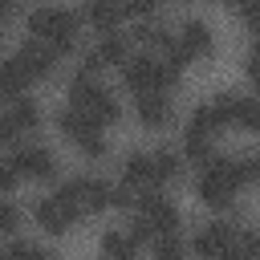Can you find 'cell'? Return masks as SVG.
<instances>
[{
    "label": "cell",
    "instance_id": "1",
    "mask_svg": "<svg viewBox=\"0 0 260 260\" xmlns=\"http://www.w3.org/2000/svg\"><path fill=\"white\" fill-rule=\"evenodd\" d=\"M179 65L175 57H150V53H138V57H126L122 61V81L134 89V93H146V89H171L179 85Z\"/></svg>",
    "mask_w": 260,
    "mask_h": 260
},
{
    "label": "cell",
    "instance_id": "2",
    "mask_svg": "<svg viewBox=\"0 0 260 260\" xmlns=\"http://www.w3.org/2000/svg\"><path fill=\"white\" fill-rule=\"evenodd\" d=\"M77 24H81V16L69 12V8H37V12L28 16V32H32L37 41H49L57 53H69V49H73Z\"/></svg>",
    "mask_w": 260,
    "mask_h": 260
},
{
    "label": "cell",
    "instance_id": "3",
    "mask_svg": "<svg viewBox=\"0 0 260 260\" xmlns=\"http://www.w3.org/2000/svg\"><path fill=\"white\" fill-rule=\"evenodd\" d=\"M69 106H77L81 114H89L98 126H110V122H118V102H114V93L110 89H102L98 81H89V73H77L73 77V85H69Z\"/></svg>",
    "mask_w": 260,
    "mask_h": 260
},
{
    "label": "cell",
    "instance_id": "4",
    "mask_svg": "<svg viewBox=\"0 0 260 260\" xmlns=\"http://www.w3.org/2000/svg\"><path fill=\"white\" fill-rule=\"evenodd\" d=\"M57 126H61V134L81 150V154H89V158H102L106 154V138H102V126L89 118V114H81L77 106H65L61 114H57Z\"/></svg>",
    "mask_w": 260,
    "mask_h": 260
},
{
    "label": "cell",
    "instance_id": "5",
    "mask_svg": "<svg viewBox=\"0 0 260 260\" xmlns=\"http://www.w3.org/2000/svg\"><path fill=\"white\" fill-rule=\"evenodd\" d=\"M134 203H138V219L146 223V232L154 236H167V232H175L179 228V207L167 199V195H154V191H142V195H134Z\"/></svg>",
    "mask_w": 260,
    "mask_h": 260
},
{
    "label": "cell",
    "instance_id": "6",
    "mask_svg": "<svg viewBox=\"0 0 260 260\" xmlns=\"http://www.w3.org/2000/svg\"><path fill=\"white\" fill-rule=\"evenodd\" d=\"M215 114H219V122L228 126H240V130H256L260 126V102L256 98H248V93H219L215 102Z\"/></svg>",
    "mask_w": 260,
    "mask_h": 260
},
{
    "label": "cell",
    "instance_id": "7",
    "mask_svg": "<svg viewBox=\"0 0 260 260\" xmlns=\"http://www.w3.org/2000/svg\"><path fill=\"white\" fill-rule=\"evenodd\" d=\"M57 195H65L77 211H102V207H110V183L106 179H69Z\"/></svg>",
    "mask_w": 260,
    "mask_h": 260
},
{
    "label": "cell",
    "instance_id": "8",
    "mask_svg": "<svg viewBox=\"0 0 260 260\" xmlns=\"http://www.w3.org/2000/svg\"><path fill=\"white\" fill-rule=\"evenodd\" d=\"M32 215H37V223L45 228V232H53V236H61V232H69L73 223H77V207L65 199V195H45L37 207H32Z\"/></svg>",
    "mask_w": 260,
    "mask_h": 260
},
{
    "label": "cell",
    "instance_id": "9",
    "mask_svg": "<svg viewBox=\"0 0 260 260\" xmlns=\"http://www.w3.org/2000/svg\"><path fill=\"white\" fill-rule=\"evenodd\" d=\"M57 57H61V53H57L49 41H37V37H32V41H24V45H20V53H16L12 61L20 65V73H24V77H49V73H53V65H57Z\"/></svg>",
    "mask_w": 260,
    "mask_h": 260
},
{
    "label": "cell",
    "instance_id": "10",
    "mask_svg": "<svg viewBox=\"0 0 260 260\" xmlns=\"http://www.w3.org/2000/svg\"><path fill=\"white\" fill-rule=\"evenodd\" d=\"M130 57V45H126V37L122 32H106L102 41H98V49L93 53H85V65H81V73H102L106 65H122Z\"/></svg>",
    "mask_w": 260,
    "mask_h": 260
},
{
    "label": "cell",
    "instance_id": "11",
    "mask_svg": "<svg viewBox=\"0 0 260 260\" xmlns=\"http://www.w3.org/2000/svg\"><path fill=\"white\" fill-rule=\"evenodd\" d=\"M8 162H12V171L24 175V179H53V175H57V158H53L45 146H20Z\"/></svg>",
    "mask_w": 260,
    "mask_h": 260
},
{
    "label": "cell",
    "instance_id": "12",
    "mask_svg": "<svg viewBox=\"0 0 260 260\" xmlns=\"http://www.w3.org/2000/svg\"><path fill=\"white\" fill-rule=\"evenodd\" d=\"M236 232H240V228H232V223H207V228L195 236V252L207 256V260H228Z\"/></svg>",
    "mask_w": 260,
    "mask_h": 260
},
{
    "label": "cell",
    "instance_id": "13",
    "mask_svg": "<svg viewBox=\"0 0 260 260\" xmlns=\"http://www.w3.org/2000/svg\"><path fill=\"white\" fill-rule=\"evenodd\" d=\"M175 53L187 61V57H211V28L203 20H187L175 37Z\"/></svg>",
    "mask_w": 260,
    "mask_h": 260
},
{
    "label": "cell",
    "instance_id": "14",
    "mask_svg": "<svg viewBox=\"0 0 260 260\" xmlns=\"http://www.w3.org/2000/svg\"><path fill=\"white\" fill-rule=\"evenodd\" d=\"M134 114H138L142 126H167L171 122V98L162 89H146V93H138Z\"/></svg>",
    "mask_w": 260,
    "mask_h": 260
},
{
    "label": "cell",
    "instance_id": "15",
    "mask_svg": "<svg viewBox=\"0 0 260 260\" xmlns=\"http://www.w3.org/2000/svg\"><path fill=\"white\" fill-rule=\"evenodd\" d=\"M102 248H106V260H134L138 256V240L130 228H114L102 236Z\"/></svg>",
    "mask_w": 260,
    "mask_h": 260
},
{
    "label": "cell",
    "instance_id": "16",
    "mask_svg": "<svg viewBox=\"0 0 260 260\" xmlns=\"http://www.w3.org/2000/svg\"><path fill=\"white\" fill-rule=\"evenodd\" d=\"M85 20L98 28V32H114V24L122 20V8L114 0H89L85 4Z\"/></svg>",
    "mask_w": 260,
    "mask_h": 260
},
{
    "label": "cell",
    "instance_id": "17",
    "mask_svg": "<svg viewBox=\"0 0 260 260\" xmlns=\"http://www.w3.org/2000/svg\"><path fill=\"white\" fill-rule=\"evenodd\" d=\"M146 162H150V187L179 179V158L171 150H154V154H146Z\"/></svg>",
    "mask_w": 260,
    "mask_h": 260
},
{
    "label": "cell",
    "instance_id": "18",
    "mask_svg": "<svg viewBox=\"0 0 260 260\" xmlns=\"http://www.w3.org/2000/svg\"><path fill=\"white\" fill-rule=\"evenodd\" d=\"M24 73H20V65L16 61H0V98L4 102H12V98H20L24 93Z\"/></svg>",
    "mask_w": 260,
    "mask_h": 260
},
{
    "label": "cell",
    "instance_id": "19",
    "mask_svg": "<svg viewBox=\"0 0 260 260\" xmlns=\"http://www.w3.org/2000/svg\"><path fill=\"white\" fill-rule=\"evenodd\" d=\"M8 118H12V126H16V134H20V130H37V122H41V110H37L28 98H12V110H8Z\"/></svg>",
    "mask_w": 260,
    "mask_h": 260
},
{
    "label": "cell",
    "instance_id": "20",
    "mask_svg": "<svg viewBox=\"0 0 260 260\" xmlns=\"http://www.w3.org/2000/svg\"><path fill=\"white\" fill-rule=\"evenodd\" d=\"M183 150H187V158H195V162H207V158H215V154H211V134H203V130H191V126H187V142H183Z\"/></svg>",
    "mask_w": 260,
    "mask_h": 260
},
{
    "label": "cell",
    "instance_id": "21",
    "mask_svg": "<svg viewBox=\"0 0 260 260\" xmlns=\"http://www.w3.org/2000/svg\"><path fill=\"white\" fill-rule=\"evenodd\" d=\"M187 126H191V130H203V134L223 130V122H219V114H215V106H211V102L195 106V114H191V122H187Z\"/></svg>",
    "mask_w": 260,
    "mask_h": 260
},
{
    "label": "cell",
    "instance_id": "22",
    "mask_svg": "<svg viewBox=\"0 0 260 260\" xmlns=\"http://www.w3.org/2000/svg\"><path fill=\"white\" fill-rule=\"evenodd\" d=\"M126 183H130L134 191H138V187H150V162H146L142 150L126 158Z\"/></svg>",
    "mask_w": 260,
    "mask_h": 260
},
{
    "label": "cell",
    "instance_id": "23",
    "mask_svg": "<svg viewBox=\"0 0 260 260\" xmlns=\"http://www.w3.org/2000/svg\"><path fill=\"white\" fill-rule=\"evenodd\" d=\"M154 260H187V248L167 232V236L158 240V248H154Z\"/></svg>",
    "mask_w": 260,
    "mask_h": 260
},
{
    "label": "cell",
    "instance_id": "24",
    "mask_svg": "<svg viewBox=\"0 0 260 260\" xmlns=\"http://www.w3.org/2000/svg\"><path fill=\"white\" fill-rule=\"evenodd\" d=\"M8 252H12L16 260H57L53 252H45V248H37V244H12Z\"/></svg>",
    "mask_w": 260,
    "mask_h": 260
},
{
    "label": "cell",
    "instance_id": "25",
    "mask_svg": "<svg viewBox=\"0 0 260 260\" xmlns=\"http://www.w3.org/2000/svg\"><path fill=\"white\" fill-rule=\"evenodd\" d=\"M16 219H20V215H16V207H12L8 199H0V232H12V228H16Z\"/></svg>",
    "mask_w": 260,
    "mask_h": 260
},
{
    "label": "cell",
    "instance_id": "26",
    "mask_svg": "<svg viewBox=\"0 0 260 260\" xmlns=\"http://www.w3.org/2000/svg\"><path fill=\"white\" fill-rule=\"evenodd\" d=\"M16 179H20V175L12 171V162H8V158H0V191H12V187H16Z\"/></svg>",
    "mask_w": 260,
    "mask_h": 260
},
{
    "label": "cell",
    "instance_id": "27",
    "mask_svg": "<svg viewBox=\"0 0 260 260\" xmlns=\"http://www.w3.org/2000/svg\"><path fill=\"white\" fill-rule=\"evenodd\" d=\"M240 16L248 28H256V0H240Z\"/></svg>",
    "mask_w": 260,
    "mask_h": 260
},
{
    "label": "cell",
    "instance_id": "28",
    "mask_svg": "<svg viewBox=\"0 0 260 260\" xmlns=\"http://www.w3.org/2000/svg\"><path fill=\"white\" fill-rule=\"evenodd\" d=\"M150 8H154V0H126V8H122V12H134V16H146Z\"/></svg>",
    "mask_w": 260,
    "mask_h": 260
},
{
    "label": "cell",
    "instance_id": "29",
    "mask_svg": "<svg viewBox=\"0 0 260 260\" xmlns=\"http://www.w3.org/2000/svg\"><path fill=\"white\" fill-rule=\"evenodd\" d=\"M16 138V126H12V118H8V110L0 114V142H12Z\"/></svg>",
    "mask_w": 260,
    "mask_h": 260
},
{
    "label": "cell",
    "instance_id": "30",
    "mask_svg": "<svg viewBox=\"0 0 260 260\" xmlns=\"http://www.w3.org/2000/svg\"><path fill=\"white\" fill-rule=\"evenodd\" d=\"M12 4H16V0H0V20H4L8 12H12Z\"/></svg>",
    "mask_w": 260,
    "mask_h": 260
},
{
    "label": "cell",
    "instance_id": "31",
    "mask_svg": "<svg viewBox=\"0 0 260 260\" xmlns=\"http://www.w3.org/2000/svg\"><path fill=\"white\" fill-rule=\"evenodd\" d=\"M223 4H240V0H223Z\"/></svg>",
    "mask_w": 260,
    "mask_h": 260
},
{
    "label": "cell",
    "instance_id": "32",
    "mask_svg": "<svg viewBox=\"0 0 260 260\" xmlns=\"http://www.w3.org/2000/svg\"><path fill=\"white\" fill-rule=\"evenodd\" d=\"M0 256H4V252H0Z\"/></svg>",
    "mask_w": 260,
    "mask_h": 260
}]
</instances>
